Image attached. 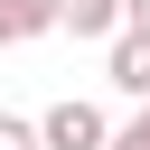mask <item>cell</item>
Instances as JSON below:
<instances>
[{
	"instance_id": "277c9868",
	"label": "cell",
	"mask_w": 150,
	"mask_h": 150,
	"mask_svg": "<svg viewBox=\"0 0 150 150\" xmlns=\"http://www.w3.org/2000/svg\"><path fill=\"white\" fill-rule=\"evenodd\" d=\"M47 28H66L56 0H0V47H28V38H47Z\"/></svg>"
},
{
	"instance_id": "6da1fadb",
	"label": "cell",
	"mask_w": 150,
	"mask_h": 150,
	"mask_svg": "<svg viewBox=\"0 0 150 150\" xmlns=\"http://www.w3.org/2000/svg\"><path fill=\"white\" fill-rule=\"evenodd\" d=\"M38 131H47V150H112V122H103V103H84V94L47 103V112H38Z\"/></svg>"
},
{
	"instance_id": "3957f363",
	"label": "cell",
	"mask_w": 150,
	"mask_h": 150,
	"mask_svg": "<svg viewBox=\"0 0 150 150\" xmlns=\"http://www.w3.org/2000/svg\"><path fill=\"white\" fill-rule=\"evenodd\" d=\"M56 19H66L75 38H122V28H131L122 0H56Z\"/></svg>"
},
{
	"instance_id": "8992f818",
	"label": "cell",
	"mask_w": 150,
	"mask_h": 150,
	"mask_svg": "<svg viewBox=\"0 0 150 150\" xmlns=\"http://www.w3.org/2000/svg\"><path fill=\"white\" fill-rule=\"evenodd\" d=\"M112 150H150V103H141V112H131V122L112 131Z\"/></svg>"
},
{
	"instance_id": "5b68a950",
	"label": "cell",
	"mask_w": 150,
	"mask_h": 150,
	"mask_svg": "<svg viewBox=\"0 0 150 150\" xmlns=\"http://www.w3.org/2000/svg\"><path fill=\"white\" fill-rule=\"evenodd\" d=\"M0 150H47V131H38L28 112H0Z\"/></svg>"
},
{
	"instance_id": "52a82bcc",
	"label": "cell",
	"mask_w": 150,
	"mask_h": 150,
	"mask_svg": "<svg viewBox=\"0 0 150 150\" xmlns=\"http://www.w3.org/2000/svg\"><path fill=\"white\" fill-rule=\"evenodd\" d=\"M122 9H131V28H150V0H122Z\"/></svg>"
},
{
	"instance_id": "7a4b0ae2",
	"label": "cell",
	"mask_w": 150,
	"mask_h": 150,
	"mask_svg": "<svg viewBox=\"0 0 150 150\" xmlns=\"http://www.w3.org/2000/svg\"><path fill=\"white\" fill-rule=\"evenodd\" d=\"M112 84H122L131 103H150V28H122V38H112Z\"/></svg>"
}]
</instances>
